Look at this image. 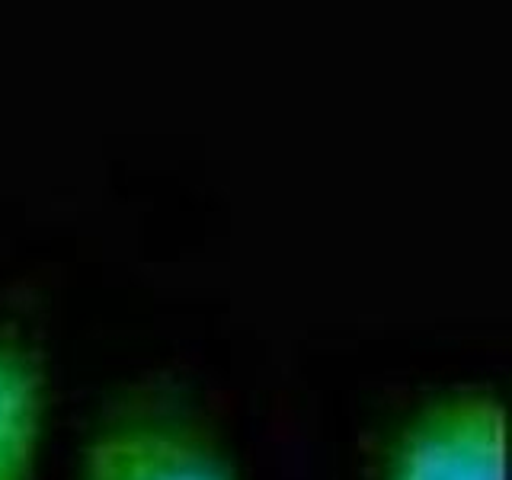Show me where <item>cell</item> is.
Here are the masks:
<instances>
[{
	"label": "cell",
	"mask_w": 512,
	"mask_h": 480,
	"mask_svg": "<svg viewBox=\"0 0 512 480\" xmlns=\"http://www.w3.org/2000/svg\"><path fill=\"white\" fill-rule=\"evenodd\" d=\"M503 404L484 391L426 410L397 448L391 480H503Z\"/></svg>",
	"instance_id": "1"
},
{
	"label": "cell",
	"mask_w": 512,
	"mask_h": 480,
	"mask_svg": "<svg viewBox=\"0 0 512 480\" xmlns=\"http://www.w3.org/2000/svg\"><path fill=\"white\" fill-rule=\"evenodd\" d=\"M84 480H234L208 439L183 416L125 410L96 432Z\"/></svg>",
	"instance_id": "2"
},
{
	"label": "cell",
	"mask_w": 512,
	"mask_h": 480,
	"mask_svg": "<svg viewBox=\"0 0 512 480\" xmlns=\"http://www.w3.org/2000/svg\"><path fill=\"white\" fill-rule=\"evenodd\" d=\"M42 372L23 346L0 340V480H29L42 432Z\"/></svg>",
	"instance_id": "3"
}]
</instances>
